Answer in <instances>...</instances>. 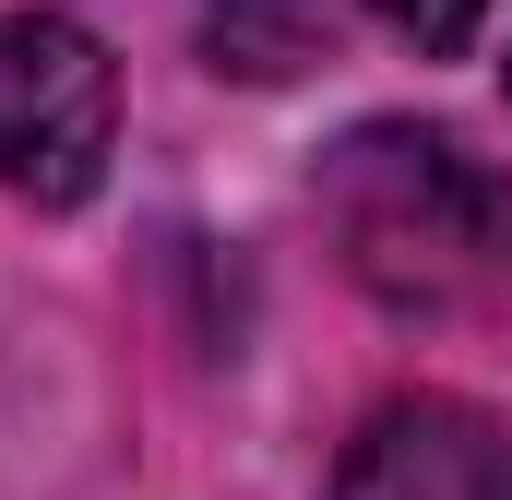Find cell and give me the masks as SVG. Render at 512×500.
Wrapping results in <instances>:
<instances>
[{
	"label": "cell",
	"instance_id": "6da1fadb",
	"mask_svg": "<svg viewBox=\"0 0 512 500\" xmlns=\"http://www.w3.org/2000/svg\"><path fill=\"white\" fill-rule=\"evenodd\" d=\"M346 262L393 310H501L512 298V179H489L453 131L370 120L322 179Z\"/></svg>",
	"mask_w": 512,
	"mask_h": 500
},
{
	"label": "cell",
	"instance_id": "277c9868",
	"mask_svg": "<svg viewBox=\"0 0 512 500\" xmlns=\"http://www.w3.org/2000/svg\"><path fill=\"white\" fill-rule=\"evenodd\" d=\"M203 12H215V48H227L239 72H298V60L334 36L346 0H203Z\"/></svg>",
	"mask_w": 512,
	"mask_h": 500
},
{
	"label": "cell",
	"instance_id": "5b68a950",
	"mask_svg": "<svg viewBox=\"0 0 512 500\" xmlns=\"http://www.w3.org/2000/svg\"><path fill=\"white\" fill-rule=\"evenodd\" d=\"M382 12L417 36V48H465V36L489 24V0H382Z\"/></svg>",
	"mask_w": 512,
	"mask_h": 500
},
{
	"label": "cell",
	"instance_id": "3957f363",
	"mask_svg": "<svg viewBox=\"0 0 512 500\" xmlns=\"http://www.w3.org/2000/svg\"><path fill=\"white\" fill-rule=\"evenodd\" d=\"M334 500H512V429H489L477 405H382L346 453Z\"/></svg>",
	"mask_w": 512,
	"mask_h": 500
},
{
	"label": "cell",
	"instance_id": "7a4b0ae2",
	"mask_svg": "<svg viewBox=\"0 0 512 500\" xmlns=\"http://www.w3.org/2000/svg\"><path fill=\"white\" fill-rule=\"evenodd\" d=\"M108 131H120L108 48L60 12H0V191L84 203L108 179Z\"/></svg>",
	"mask_w": 512,
	"mask_h": 500
}]
</instances>
